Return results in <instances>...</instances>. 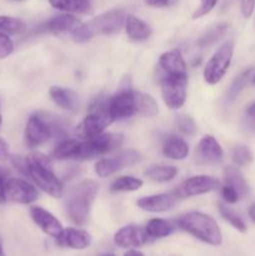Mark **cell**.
<instances>
[{"instance_id":"cell-15","label":"cell","mask_w":255,"mask_h":256,"mask_svg":"<svg viewBox=\"0 0 255 256\" xmlns=\"http://www.w3.org/2000/svg\"><path fill=\"white\" fill-rule=\"evenodd\" d=\"M195 154H196L198 162L202 164H218L224 158L222 148L212 135H205L200 140Z\"/></svg>"},{"instance_id":"cell-3","label":"cell","mask_w":255,"mask_h":256,"mask_svg":"<svg viewBox=\"0 0 255 256\" xmlns=\"http://www.w3.org/2000/svg\"><path fill=\"white\" fill-rule=\"evenodd\" d=\"M176 224L180 229L205 244L219 246L222 242V235L219 225L209 215L198 212H188L178 219Z\"/></svg>"},{"instance_id":"cell-33","label":"cell","mask_w":255,"mask_h":256,"mask_svg":"<svg viewBox=\"0 0 255 256\" xmlns=\"http://www.w3.org/2000/svg\"><path fill=\"white\" fill-rule=\"evenodd\" d=\"M25 30V24L20 19L8 15H0V34L8 36L22 34Z\"/></svg>"},{"instance_id":"cell-45","label":"cell","mask_w":255,"mask_h":256,"mask_svg":"<svg viewBox=\"0 0 255 256\" xmlns=\"http://www.w3.org/2000/svg\"><path fill=\"white\" fill-rule=\"evenodd\" d=\"M124 256H144L142 252H138V250H129L128 252H125Z\"/></svg>"},{"instance_id":"cell-48","label":"cell","mask_w":255,"mask_h":256,"mask_svg":"<svg viewBox=\"0 0 255 256\" xmlns=\"http://www.w3.org/2000/svg\"><path fill=\"white\" fill-rule=\"evenodd\" d=\"M2 124V102H0V126Z\"/></svg>"},{"instance_id":"cell-46","label":"cell","mask_w":255,"mask_h":256,"mask_svg":"<svg viewBox=\"0 0 255 256\" xmlns=\"http://www.w3.org/2000/svg\"><path fill=\"white\" fill-rule=\"evenodd\" d=\"M249 216H250V219H252V222H255V202L252 205V206H250V209H249Z\"/></svg>"},{"instance_id":"cell-9","label":"cell","mask_w":255,"mask_h":256,"mask_svg":"<svg viewBox=\"0 0 255 256\" xmlns=\"http://www.w3.org/2000/svg\"><path fill=\"white\" fill-rule=\"evenodd\" d=\"M106 110L112 122L130 119L136 114V99L134 90L125 88L120 89L112 99L108 102Z\"/></svg>"},{"instance_id":"cell-38","label":"cell","mask_w":255,"mask_h":256,"mask_svg":"<svg viewBox=\"0 0 255 256\" xmlns=\"http://www.w3.org/2000/svg\"><path fill=\"white\" fill-rule=\"evenodd\" d=\"M14 50V44L10 36L5 34H0V59H5L9 56Z\"/></svg>"},{"instance_id":"cell-43","label":"cell","mask_w":255,"mask_h":256,"mask_svg":"<svg viewBox=\"0 0 255 256\" xmlns=\"http://www.w3.org/2000/svg\"><path fill=\"white\" fill-rule=\"evenodd\" d=\"M9 144L2 138H0V162H4L9 158Z\"/></svg>"},{"instance_id":"cell-22","label":"cell","mask_w":255,"mask_h":256,"mask_svg":"<svg viewBox=\"0 0 255 256\" xmlns=\"http://www.w3.org/2000/svg\"><path fill=\"white\" fill-rule=\"evenodd\" d=\"M50 98L52 102L60 106L62 109L69 110V112H74L76 110L79 102H78V96L72 90L66 89V88L62 86H52L49 90Z\"/></svg>"},{"instance_id":"cell-1","label":"cell","mask_w":255,"mask_h":256,"mask_svg":"<svg viewBox=\"0 0 255 256\" xmlns=\"http://www.w3.org/2000/svg\"><path fill=\"white\" fill-rule=\"evenodd\" d=\"M26 164L28 176L32 178L42 192L56 199L62 196L64 188L52 172V162L50 158L42 152H32L26 156Z\"/></svg>"},{"instance_id":"cell-36","label":"cell","mask_w":255,"mask_h":256,"mask_svg":"<svg viewBox=\"0 0 255 256\" xmlns=\"http://www.w3.org/2000/svg\"><path fill=\"white\" fill-rule=\"evenodd\" d=\"M178 128L185 135H194L198 130L194 120L186 115H182V116L178 118Z\"/></svg>"},{"instance_id":"cell-37","label":"cell","mask_w":255,"mask_h":256,"mask_svg":"<svg viewBox=\"0 0 255 256\" xmlns=\"http://www.w3.org/2000/svg\"><path fill=\"white\" fill-rule=\"evenodd\" d=\"M218 4V0H200V5L192 14V19H200L209 14Z\"/></svg>"},{"instance_id":"cell-7","label":"cell","mask_w":255,"mask_h":256,"mask_svg":"<svg viewBox=\"0 0 255 256\" xmlns=\"http://www.w3.org/2000/svg\"><path fill=\"white\" fill-rule=\"evenodd\" d=\"M162 96L165 105L175 110L185 104L188 94V74H164L160 78Z\"/></svg>"},{"instance_id":"cell-32","label":"cell","mask_w":255,"mask_h":256,"mask_svg":"<svg viewBox=\"0 0 255 256\" xmlns=\"http://www.w3.org/2000/svg\"><path fill=\"white\" fill-rule=\"evenodd\" d=\"M79 140L75 139H64L55 146L52 152V156L58 160H74L75 152H76Z\"/></svg>"},{"instance_id":"cell-19","label":"cell","mask_w":255,"mask_h":256,"mask_svg":"<svg viewBox=\"0 0 255 256\" xmlns=\"http://www.w3.org/2000/svg\"><path fill=\"white\" fill-rule=\"evenodd\" d=\"M159 69L164 74H188V68L179 50H170L159 58Z\"/></svg>"},{"instance_id":"cell-2","label":"cell","mask_w":255,"mask_h":256,"mask_svg":"<svg viewBox=\"0 0 255 256\" xmlns=\"http://www.w3.org/2000/svg\"><path fill=\"white\" fill-rule=\"evenodd\" d=\"M125 14L122 9H112L98 15L90 22L82 24L74 32L72 39L76 42H85L96 35H112L120 32L125 24Z\"/></svg>"},{"instance_id":"cell-12","label":"cell","mask_w":255,"mask_h":256,"mask_svg":"<svg viewBox=\"0 0 255 256\" xmlns=\"http://www.w3.org/2000/svg\"><path fill=\"white\" fill-rule=\"evenodd\" d=\"M112 122V119L110 118L109 112L106 110V105H100L95 110H92L90 114L85 116L82 124V134L86 139L89 138L98 136L102 134L105 129Z\"/></svg>"},{"instance_id":"cell-51","label":"cell","mask_w":255,"mask_h":256,"mask_svg":"<svg viewBox=\"0 0 255 256\" xmlns=\"http://www.w3.org/2000/svg\"><path fill=\"white\" fill-rule=\"evenodd\" d=\"M12 2H22V0H12Z\"/></svg>"},{"instance_id":"cell-17","label":"cell","mask_w":255,"mask_h":256,"mask_svg":"<svg viewBox=\"0 0 255 256\" xmlns=\"http://www.w3.org/2000/svg\"><path fill=\"white\" fill-rule=\"evenodd\" d=\"M30 216H32V222L49 236L56 238L62 232V225L48 210L40 206H32L30 208Z\"/></svg>"},{"instance_id":"cell-29","label":"cell","mask_w":255,"mask_h":256,"mask_svg":"<svg viewBox=\"0 0 255 256\" xmlns=\"http://www.w3.org/2000/svg\"><path fill=\"white\" fill-rule=\"evenodd\" d=\"M135 99H136V114L142 115V116L152 118L159 112L156 102L150 95L135 92Z\"/></svg>"},{"instance_id":"cell-41","label":"cell","mask_w":255,"mask_h":256,"mask_svg":"<svg viewBox=\"0 0 255 256\" xmlns=\"http://www.w3.org/2000/svg\"><path fill=\"white\" fill-rule=\"evenodd\" d=\"M240 9L245 19L250 18L255 9V0H240Z\"/></svg>"},{"instance_id":"cell-47","label":"cell","mask_w":255,"mask_h":256,"mask_svg":"<svg viewBox=\"0 0 255 256\" xmlns=\"http://www.w3.org/2000/svg\"><path fill=\"white\" fill-rule=\"evenodd\" d=\"M0 256H6V255H5V252H4V246H2V238H0Z\"/></svg>"},{"instance_id":"cell-5","label":"cell","mask_w":255,"mask_h":256,"mask_svg":"<svg viewBox=\"0 0 255 256\" xmlns=\"http://www.w3.org/2000/svg\"><path fill=\"white\" fill-rule=\"evenodd\" d=\"M96 194L98 184L94 180H84L74 188L68 200V215L74 224L82 226L88 222Z\"/></svg>"},{"instance_id":"cell-16","label":"cell","mask_w":255,"mask_h":256,"mask_svg":"<svg viewBox=\"0 0 255 256\" xmlns=\"http://www.w3.org/2000/svg\"><path fill=\"white\" fill-rule=\"evenodd\" d=\"M56 245L62 248H69L74 250L86 249L92 244V236L85 230L75 229V228H66L62 229V232L55 238Z\"/></svg>"},{"instance_id":"cell-10","label":"cell","mask_w":255,"mask_h":256,"mask_svg":"<svg viewBox=\"0 0 255 256\" xmlns=\"http://www.w3.org/2000/svg\"><path fill=\"white\" fill-rule=\"evenodd\" d=\"M219 186L220 182L215 178L208 175H196L182 182V185H179V188L172 192V194L176 199H188V198L214 192Z\"/></svg>"},{"instance_id":"cell-20","label":"cell","mask_w":255,"mask_h":256,"mask_svg":"<svg viewBox=\"0 0 255 256\" xmlns=\"http://www.w3.org/2000/svg\"><path fill=\"white\" fill-rule=\"evenodd\" d=\"M82 25L80 20L72 14H62L46 22V29L56 35L72 34Z\"/></svg>"},{"instance_id":"cell-50","label":"cell","mask_w":255,"mask_h":256,"mask_svg":"<svg viewBox=\"0 0 255 256\" xmlns=\"http://www.w3.org/2000/svg\"><path fill=\"white\" fill-rule=\"evenodd\" d=\"M102 256H115L114 254H105V255H102Z\"/></svg>"},{"instance_id":"cell-27","label":"cell","mask_w":255,"mask_h":256,"mask_svg":"<svg viewBox=\"0 0 255 256\" xmlns=\"http://www.w3.org/2000/svg\"><path fill=\"white\" fill-rule=\"evenodd\" d=\"M174 229V225L164 219H152L148 222L146 226H145L148 236L154 238V239L169 236L170 234H172Z\"/></svg>"},{"instance_id":"cell-40","label":"cell","mask_w":255,"mask_h":256,"mask_svg":"<svg viewBox=\"0 0 255 256\" xmlns=\"http://www.w3.org/2000/svg\"><path fill=\"white\" fill-rule=\"evenodd\" d=\"M6 182H8V172L0 166V204H4V202L8 200Z\"/></svg>"},{"instance_id":"cell-28","label":"cell","mask_w":255,"mask_h":256,"mask_svg":"<svg viewBox=\"0 0 255 256\" xmlns=\"http://www.w3.org/2000/svg\"><path fill=\"white\" fill-rule=\"evenodd\" d=\"M254 72H255L254 68H249V69H246V70H244L242 72H240V74L238 75L234 80H232V82L230 84V88L228 89V92H226L228 102H234V100L236 99L238 95H239L240 92H242V89L246 86V84L249 82V80H252V76Z\"/></svg>"},{"instance_id":"cell-21","label":"cell","mask_w":255,"mask_h":256,"mask_svg":"<svg viewBox=\"0 0 255 256\" xmlns=\"http://www.w3.org/2000/svg\"><path fill=\"white\" fill-rule=\"evenodd\" d=\"M124 25L128 36L132 42H142V40L149 39L152 35V29L149 25L134 15H126Z\"/></svg>"},{"instance_id":"cell-49","label":"cell","mask_w":255,"mask_h":256,"mask_svg":"<svg viewBox=\"0 0 255 256\" xmlns=\"http://www.w3.org/2000/svg\"><path fill=\"white\" fill-rule=\"evenodd\" d=\"M252 85H255V74H252Z\"/></svg>"},{"instance_id":"cell-30","label":"cell","mask_w":255,"mask_h":256,"mask_svg":"<svg viewBox=\"0 0 255 256\" xmlns=\"http://www.w3.org/2000/svg\"><path fill=\"white\" fill-rule=\"evenodd\" d=\"M229 29V24L228 22H219L215 26L210 28L209 30L204 32V34L200 36V39L198 40V46L200 48H206L212 45L214 42H216L225 32Z\"/></svg>"},{"instance_id":"cell-39","label":"cell","mask_w":255,"mask_h":256,"mask_svg":"<svg viewBox=\"0 0 255 256\" xmlns=\"http://www.w3.org/2000/svg\"><path fill=\"white\" fill-rule=\"evenodd\" d=\"M222 196L224 198V200L228 204H235V202L240 200V196L236 190L226 184H224V186L222 188Z\"/></svg>"},{"instance_id":"cell-35","label":"cell","mask_w":255,"mask_h":256,"mask_svg":"<svg viewBox=\"0 0 255 256\" xmlns=\"http://www.w3.org/2000/svg\"><path fill=\"white\" fill-rule=\"evenodd\" d=\"M232 162L240 168L248 166L252 162V159H254L252 158V152L245 145H238V146H235L234 150H232Z\"/></svg>"},{"instance_id":"cell-4","label":"cell","mask_w":255,"mask_h":256,"mask_svg":"<svg viewBox=\"0 0 255 256\" xmlns=\"http://www.w3.org/2000/svg\"><path fill=\"white\" fill-rule=\"evenodd\" d=\"M65 125L60 119L48 115L34 114L29 118L25 128V142L29 148H36L55 135H62Z\"/></svg>"},{"instance_id":"cell-42","label":"cell","mask_w":255,"mask_h":256,"mask_svg":"<svg viewBox=\"0 0 255 256\" xmlns=\"http://www.w3.org/2000/svg\"><path fill=\"white\" fill-rule=\"evenodd\" d=\"M145 4L154 8H169L174 5L178 0H144Z\"/></svg>"},{"instance_id":"cell-25","label":"cell","mask_w":255,"mask_h":256,"mask_svg":"<svg viewBox=\"0 0 255 256\" xmlns=\"http://www.w3.org/2000/svg\"><path fill=\"white\" fill-rule=\"evenodd\" d=\"M92 0H49L52 8L66 12L88 14L92 10Z\"/></svg>"},{"instance_id":"cell-31","label":"cell","mask_w":255,"mask_h":256,"mask_svg":"<svg viewBox=\"0 0 255 256\" xmlns=\"http://www.w3.org/2000/svg\"><path fill=\"white\" fill-rule=\"evenodd\" d=\"M142 180L134 176H120L115 179L110 185L112 192H128L139 190L142 186Z\"/></svg>"},{"instance_id":"cell-6","label":"cell","mask_w":255,"mask_h":256,"mask_svg":"<svg viewBox=\"0 0 255 256\" xmlns=\"http://www.w3.org/2000/svg\"><path fill=\"white\" fill-rule=\"evenodd\" d=\"M122 135L120 134H100L89 138L85 142H79L74 160H92L106 152L116 150L122 146Z\"/></svg>"},{"instance_id":"cell-24","label":"cell","mask_w":255,"mask_h":256,"mask_svg":"<svg viewBox=\"0 0 255 256\" xmlns=\"http://www.w3.org/2000/svg\"><path fill=\"white\" fill-rule=\"evenodd\" d=\"M224 184L230 185L232 188H234L235 190L239 194L240 199L245 198L249 194V185H248L246 180L242 176V172H240L238 168L228 166L224 170Z\"/></svg>"},{"instance_id":"cell-23","label":"cell","mask_w":255,"mask_h":256,"mask_svg":"<svg viewBox=\"0 0 255 256\" xmlns=\"http://www.w3.org/2000/svg\"><path fill=\"white\" fill-rule=\"evenodd\" d=\"M162 154L172 160H184L189 155V146L184 139L172 135L165 139Z\"/></svg>"},{"instance_id":"cell-26","label":"cell","mask_w":255,"mask_h":256,"mask_svg":"<svg viewBox=\"0 0 255 256\" xmlns=\"http://www.w3.org/2000/svg\"><path fill=\"white\" fill-rule=\"evenodd\" d=\"M145 176L156 182H166L174 179L178 174V169L172 165H152L145 170Z\"/></svg>"},{"instance_id":"cell-11","label":"cell","mask_w":255,"mask_h":256,"mask_svg":"<svg viewBox=\"0 0 255 256\" xmlns=\"http://www.w3.org/2000/svg\"><path fill=\"white\" fill-rule=\"evenodd\" d=\"M139 160V154L135 150H125L112 158H105L95 164V172L99 178H108L120 172L124 168L135 164Z\"/></svg>"},{"instance_id":"cell-8","label":"cell","mask_w":255,"mask_h":256,"mask_svg":"<svg viewBox=\"0 0 255 256\" xmlns=\"http://www.w3.org/2000/svg\"><path fill=\"white\" fill-rule=\"evenodd\" d=\"M232 54H234V42L232 40L225 42L215 52L204 68V80L208 84L215 85L224 78L232 64Z\"/></svg>"},{"instance_id":"cell-34","label":"cell","mask_w":255,"mask_h":256,"mask_svg":"<svg viewBox=\"0 0 255 256\" xmlns=\"http://www.w3.org/2000/svg\"><path fill=\"white\" fill-rule=\"evenodd\" d=\"M218 206H219L220 215H222V216L224 218V219L226 220V222H229L232 228H235V229L240 232H246V225H245V222H242V218H240L239 215L234 212V210H232L229 206H228V205L222 204V202H219V204H218Z\"/></svg>"},{"instance_id":"cell-18","label":"cell","mask_w":255,"mask_h":256,"mask_svg":"<svg viewBox=\"0 0 255 256\" xmlns=\"http://www.w3.org/2000/svg\"><path fill=\"white\" fill-rule=\"evenodd\" d=\"M138 206L149 212H165L172 210L176 204L174 194H158L144 196L138 200Z\"/></svg>"},{"instance_id":"cell-14","label":"cell","mask_w":255,"mask_h":256,"mask_svg":"<svg viewBox=\"0 0 255 256\" xmlns=\"http://www.w3.org/2000/svg\"><path fill=\"white\" fill-rule=\"evenodd\" d=\"M148 234L145 229L138 225H126L118 230L114 235V242L122 249L140 248L146 244Z\"/></svg>"},{"instance_id":"cell-13","label":"cell","mask_w":255,"mask_h":256,"mask_svg":"<svg viewBox=\"0 0 255 256\" xmlns=\"http://www.w3.org/2000/svg\"><path fill=\"white\" fill-rule=\"evenodd\" d=\"M6 198L18 204L28 205L36 202L39 192L30 182L14 178V179H8Z\"/></svg>"},{"instance_id":"cell-44","label":"cell","mask_w":255,"mask_h":256,"mask_svg":"<svg viewBox=\"0 0 255 256\" xmlns=\"http://www.w3.org/2000/svg\"><path fill=\"white\" fill-rule=\"evenodd\" d=\"M248 115L252 118H255V102H252V104L248 108Z\"/></svg>"}]
</instances>
